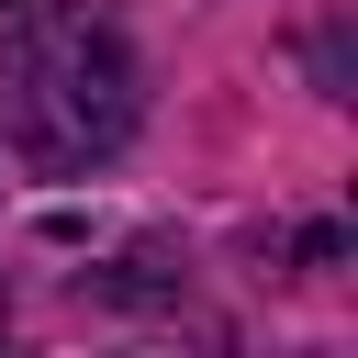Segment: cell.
I'll return each instance as SVG.
<instances>
[{"instance_id": "cell-1", "label": "cell", "mask_w": 358, "mask_h": 358, "mask_svg": "<svg viewBox=\"0 0 358 358\" xmlns=\"http://www.w3.org/2000/svg\"><path fill=\"white\" fill-rule=\"evenodd\" d=\"M0 134L22 168L45 179H78V168H112L123 134H134V56L101 11H22L0 34Z\"/></svg>"}, {"instance_id": "cell-2", "label": "cell", "mask_w": 358, "mask_h": 358, "mask_svg": "<svg viewBox=\"0 0 358 358\" xmlns=\"http://www.w3.org/2000/svg\"><path fill=\"white\" fill-rule=\"evenodd\" d=\"M0 324H11V302H0Z\"/></svg>"}]
</instances>
